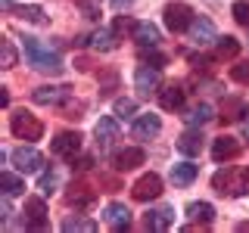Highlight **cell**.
<instances>
[{"mask_svg":"<svg viewBox=\"0 0 249 233\" xmlns=\"http://www.w3.org/2000/svg\"><path fill=\"white\" fill-rule=\"evenodd\" d=\"M22 50H25L28 66H35L37 72H62V59L50 47H44L37 37H25V41H22Z\"/></svg>","mask_w":249,"mask_h":233,"instance_id":"obj_1","label":"cell"},{"mask_svg":"<svg viewBox=\"0 0 249 233\" xmlns=\"http://www.w3.org/2000/svg\"><path fill=\"white\" fill-rule=\"evenodd\" d=\"M246 181H249L246 171L224 168V171H218V174L212 177V186L221 193V196H243V193H246Z\"/></svg>","mask_w":249,"mask_h":233,"instance_id":"obj_2","label":"cell"},{"mask_svg":"<svg viewBox=\"0 0 249 233\" xmlns=\"http://www.w3.org/2000/svg\"><path fill=\"white\" fill-rule=\"evenodd\" d=\"M10 131L19 140H41V134H44V124L35 118L31 112H13V118H10Z\"/></svg>","mask_w":249,"mask_h":233,"instance_id":"obj_3","label":"cell"},{"mask_svg":"<svg viewBox=\"0 0 249 233\" xmlns=\"http://www.w3.org/2000/svg\"><path fill=\"white\" fill-rule=\"evenodd\" d=\"M10 159H13V165H16L19 174H37V171L44 168V155L37 150H31V146H19V150H13Z\"/></svg>","mask_w":249,"mask_h":233,"instance_id":"obj_4","label":"cell"},{"mask_svg":"<svg viewBox=\"0 0 249 233\" xmlns=\"http://www.w3.org/2000/svg\"><path fill=\"white\" fill-rule=\"evenodd\" d=\"M193 10L187 3H168L165 6V25H168V31H175V34H181V31H190V25H193Z\"/></svg>","mask_w":249,"mask_h":233,"instance_id":"obj_5","label":"cell"},{"mask_svg":"<svg viewBox=\"0 0 249 233\" xmlns=\"http://www.w3.org/2000/svg\"><path fill=\"white\" fill-rule=\"evenodd\" d=\"M131 196H134L137 202H150V199H159L162 196V177L159 174H143L140 181L131 186Z\"/></svg>","mask_w":249,"mask_h":233,"instance_id":"obj_6","label":"cell"},{"mask_svg":"<svg viewBox=\"0 0 249 233\" xmlns=\"http://www.w3.org/2000/svg\"><path fill=\"white\" fill-rule=\"evenodd\" d=\"M72 97V87H66V84H56V87H37L31 93V100H35L37 106H59L66 103V100Z\"/></svg>","mask_w":249,"mask_h":233,"instance_id":"obj_7","label":"cell"},{"mask_svg":"<svg viewBox=\"0 0 249 233\" xmlns=\"http://www.w3.org/2000/svg\"><path fill=\"white\" fill-rule=\"evenodd\" d=\"M53 155H59V159H75V152L81 150V134H72V131H66V134H56V140L50 143Z\"/></svg>","mask_w":249,"mask_h":233,"instance_id":"obj_8","label":"cell"},{"mask_svg":"<svg viewBox=\"0 0 249 233\" xmlns=\"http://www.w3.org/2000/svg\"><path fill=\"white\" fill-rule=\"evenodd\" d=\"M93 134H97V146H100V150H109V146L119 140V121H115L112 115H103V118L97 121V128H93Z\"/></svg>","mask_w":249,"mask_h":233,"instance_id":"obj_9","label":"cell"},{"mask_svg":"<svg viewBox=\"0 0 249 233\" xmlns=\"http://www.w3.org/2000/svg\"><path fill=\"white\" fill-rule=\"evenodd\" d=\"M175 224V208L171 205H162V208H150L143 215V227L146 230H168Z\"/></svg>","mask_w":249,"mask_h":233,"instance_id":"obj_10","label":"cell"},{"mask_svg":"<svg viewBox=\"0 0 249 233\" xmlns=\"http://www.w3.org/2000/svg\"><path fill=\"white\" fill-rule=\"evenodd\" d=\"M22 215H25V227H31V230H44L47 227V205H44V199H28Z\"/></svg>","mask_w":249,"mask_h":233,"instance_id":"obj_11","label":"cell"},{"mask_svg":"<svg viewBox=\"0 0 249 233\" xmlns=\"http://www.w3.org/2000/svg\"><path fill=\"white\" fill-rule=\"evenodd\" d=\"M103 221L109 224V227H115V230H128V224H131L128 205H122V202H109V205L103 208Z\"/></svg>","mask_w":249,"mask_h":233,"instance_id":"obj_12","label":"cell"},{"mask_svg":"<svg viewBox=\"0 0 249 233\" xmlns=\"http://www.w3.org/2000/svg\"><path fill=\"white\" fill-rule=\"evenodd\" d=\"M162 131V121L159 115H137V121L131 124V134H134L137 140H150Z\"/></svg>","mask_w":249,"mask_h":233,"instance_id":"obj_13","label":"cell"},{"mask_svg":"<svg viewBox=\"0 0 249 233\" xmlns=\"http://www.w3.org/2000/svg\"><path fill=\"white\" fill-rule=\"evenodd\" d=\"M159 68H153V66H140L137 68V75H134V87L143 93V97H150V93L159 87Z\"/></svg>","mask_w":249,"mask_h":233,"instance_id":"obj_14","label":"cell"},{"mask_svg":"<svg viewBox=\"0 0 249 233\" xmlns=\"http://www.w3.org/2000/svg\"><path fill=\"white\" fill-rule=\"evenodd\" d=\"M190 37H193V41H196L199 47H206V44L218 41L212 19H206V16H196V19H193V25H190Z\"/></svg>","mask_w":249,"mask_h":233,"instance_id":"obj_15","label":"cell"},{"mask_svg":"<svg viewBox=\"0 0 249 233\" xmlns=\"http://www.w3.org/2000/svg\"><path fill=\"white\" fill-rule=\"evenodd\" d=\"M143 150H134V146H128V150H122V152H115V159H112V165L119 168V171H134L137 165H143Z\"/></svg>","mask_w":249,"mask_h":233,"instance_id":"obj_16","label":"cell"},{"mask_svg":"<svg viewBox=\"0 0 249 233\" xmlns=\"http://www.w3.org/2000/svg\"><path fill=\"white\" fill-rule=\"evenodd\" d=\"M237 152H240L237 137H218L215 146H212V159H215V162H231Z\"/></svg>","mask_w":249,"mask_h":233,"instance_id":"obj_17","label":"cell"},{"mask_svg":"<svg viewBox=\"0 0 249 233\" xmlns=\"http://www.w3.org/2000/svg\"><path fill=\"white\" fill-rule=\"evenodd\" d=\"M178 152H184V155H199L202 152V134L196 128L184 131V134L178 137Z\"/></svg>","mask_w":249,"mask_h":233,"instance_id":"obj_18","label":"cell"},{"mask_svg":"<svg viewBox=\"0 0 249 233\" xmlns=\"http://www.w3.org/2000/svg\"><path fill=\"white\" fill-rule=\"evenodd\" d=\"M196 174H199V168L193 165V162H178V165H171V183H175V186L193 183V181H196Z\"/></svg>","mask_w":249,"mask_h":233,"instance_id":"obj_19","label":"cell"},{"mask_svg":"<svg viewBox=\"0 0 249 233\" xmlns=\"http://www.w3.org/2000/svg\"><path fill=\"white\" fill-rule=\"evenodd\" d=\"M88 47H90V50H100V53L115 50V47H119V41H115V31H112V28H100V31H93V34L88 37Z\"/></svg>","mask_w":249,"mask_h":233,"instance_id":"obj_20","label":"cell"},{"mask_svg":"<svg viewBox=\"0 0 249 233\" xmlns=\"http://www.w3.org/2000/svg\"><path fill=\"white\" fill-rule=\"evenodd\" d=\"M0 10H6V13H19L22 19H28V22H37V25H41V22H47V19H44V10H41V6H16L13 0H0Z\"/></svg>","mask_w":249,"mask_h":233,"instance_id":"obj_21","label":"cell"},{"mask_svg":"<svg viewBox=\"0 0 249 233\" xmlns=\"http://www.w3.org/2000/svg\"><path fill=\"white\" fill-rule=\"evenodd\" d=\"M212 118H215V109L209 106V103H196V106L190 109V112L184 115V121L190 124V128H202V124L212 121Z\"/></svg>","mask_w":249,"mask_h":233,"instance_id":"obj_22","label":"cell"},{"mask_svg":"<svg viewBox=\"0 0 249 233\" xmlns=\"http://www.w3.org/2000/svg\"><path fill=\"white\" fill-rule=\"evenodd\" d=\"M134 41L140 47H156L159 44V28H156L153 22H137L134 25Z\"/></svg>","mask_w":249,"mask_h":233,"instance_id":"obj_23","label":"cell"},{"mask_svg":"<svg viewBox=\"0 0 249 233\" xmlns=\"http://www.w3.org/2000/svg\"><path fill=\"white\" fill-rule=\"evenodd\" d=\"M159 103H162V109H181L184 106V90L178 87V84H168V87H162L159 90Z\"/></svg>","mask_w":249,"mask_h":233,"instance_id":"obj_24","label":"cell"},{"mask_svg":"<svg viewBox=\"0 0 249 233\" xmlns=\"http://www.w3.org/2000/svg\"><path fill=\"white\" fill-rule=\"evenodd\" d=\"M0 190H3L6 196H19V193H25V183H22L19 174H13V171H3V174H0Z\"/></svg>","mask_w":249,"mask_h":233,"instance_id":"obj_25","label":"cell"},{"mask_svg":"<svg viewBox=\"0 0 249 233\" xmlns=\"http://www.w3.org/2000/svg\"><path fill=\"white\" fill-rule=\"evenodd\" d=\"M187 217H193V221H202V224H209L215 217V208L209 205V202H190L187 205Z\"/></svg>","mask_w":249,"mask_h":233,"instance_id":"obj_26","label":"cell"},{"mask_svg":"<svg viewBox=\"0 0 249 233\" xmlns=\"http://www.w3.org/2000/svg\"><path fill=\"white\" fill-rule=\"evenodd\" d=\"M62 230L66 233H97V224L88 221V217H69V221L62 224Z\"/></svg>","mask_w":249,"mask_h":233,"instance_id":"obj_27","label":"cell"},{"mask_svg":"<svg viewBox=\"0 0 249 233\" xmlns=\"http://www.w3.org/2000/svg\"><path fill=\"white\" fill-rule=\"evenodd\" d=\"M240 53V41L237 37H231V34H224V37H218V56H228V59H233Z\"/></svg>","mask_w":249,"mask_h":233,"instance_id":"obj_28","label":"cell"},{"mask_svg":"<svg viewBox=\"0 0 249 233\" xmlns=\"http://www.w3.org/2000/svg\"><path fill=\"white\" fill-rule=\"evenodd\" d=\"M78 10L84 13V19H97L100 10H103V3H100V0H78Z\"/></svg>","mask_w":249,"mask_h":233,"instance_id":"obj_29","label":"cell"},{"mask_svg":"<svg viewBox=\"0 0 249 233\" xmlns=\"http://www.w3.org/2000/svg\"><path fill=\"white\" fill-rule=\"evenodd\" d=\"M233 19H237L240 25L249 28V3H246V0H237V3H233Z\"/></svg>","mask_w":249,"mask_h":233,"instance_id":"obj_30","label":"cell"},{"mask_svg":"<svg viewBox=\"0 0 249 233\" xmlns=\"http://www.w3.org/2000/svg\"><path fill=\"white\" fill-rule=\"evenodd\" d=\"M134 100H115V115H119V118H131V115H134Z\"/></svg>","mask_w":249,"mask_h":233,"instance_id":"obj_31","label":"cell"},{"mask_svg":"<svg viewBox=\"0 0 249 233\" xmlns=\"http://www.w3.org/2000/svg\"><path fill=\"white\" fill-rule=\"evenodd\" d=\"M231 78H233V81H240V84H249V62L233 66V68H231Z\"/></svg>","mask_w":249,"mask_h":233,"instance_id":"obj_32","label":"cell"},{"mask_svg":"<svg viewBox=\"0 0 249 233\" xmlns=\"http://www.w3.org/2000/svg\"><path fill=\"white\" fill-rule=\"evenodd\" d=\"M37 186H41L44 196H50L53 186H56V174H53V171H50V174H41V183H37Z\"/></svg>","mask_w":249,"mask_h":233,"instance_id":"obj_33","label":"cell"},{"mask_svg":"<svg viewBox=\"0 0 249 233\" xmlns=\"http://www.w3.org/2000/svg\"><path fill=\"white\" fill-rule=\"evenodd\" d=\"M16 66V50L10 41H3V68H13Z\"/></svg>","mask_w":249,"mask_h":233,"instance_id":"obj_34","label":"cell"},{"mask_svg":"<svg viewBox=\"0 0 249 233\" xmlns=\"http://www.w3.org/2000/svg\"><path fill=\"white\" fill-rule=\"evenodd\" d=\"M143 62H146V66H153V68H162V62H165V56H162V53H153V56L146 53V56H143Z\"/></svg>","mask_w":249,"mask_h":233,"instance_id":"obj_35","label":"cell"},{"mask_svg":"<svg viewBox=\"0 0 249 233\" xmlns=\"http://www.w3.org/2000/svg\"><path fill=\"white\" fill-rule=\"evenodd\" d=\"M131 3V0H112V6H115V10H122V6H128Z\"/></svg>","mask_w":249,"mask_h":233,"instance_id":"obj_36","label":"cell"},{"mask_svg":"<svg viewBox=\"0 0 249 233\" xmlns=\"http://www.w3.org/2000/svg\"><path fill=\"white\" fill-rule=\"evenodd\" d=\"M240 230H249V221H246V224H240Z\"/></svg>","mask_w":249,"mask_h":233,"instance_id":"obj_37","label":"cell"},{"mask_svg":"<svg viewBox=\"0 0 249 233\" xmlns=\"http://www.w3.org/2000/svg\"><path fill=\"white\" fill-rule=\"evenodd\" d=\"M246 140H249V121H246Z\"/></svg>","mask_w":249,"mask_h":233,"instance_id":"obj_38","label":"cell"}]
</instances>
